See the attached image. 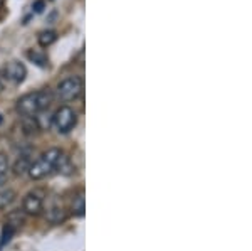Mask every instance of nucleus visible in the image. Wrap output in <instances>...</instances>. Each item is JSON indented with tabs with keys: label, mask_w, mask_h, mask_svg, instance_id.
Returning <instances> with one entry per match:
<instances>
[{
	"label": "nucleus",
	"mask_w": 252,
	"mask_h": 251,
	"mask_svg": "<svg viewBox=\"0 0 252 251\" xmlns=\"http://www.w3.org/2000/svg\"><path fill=\"white\" fill-rule=\"evenodd\" d=\"M52 100H54V95H52L51 90L32 91L20 96L17 100V105H15V110H17L19 115L26 116V118H34L35 115L47 110Z\"/></svg>",
	"instance_id": "1"
},
{
	"label": "nucleus",
	"mask_w": 252,
	"mask_h": 251,
	"mask_svg": "<svg viewBox=\"0 0 252 251\" xmlns=\"http://www.w3.org/2000/svg\"><path fill=\"white\" fill-rule=\"evenodd\" d=\"M84 81L79 76H67L58 84V96L63 101H72L78 100L83 95Z\"/></svg>",
	"instance_id": "2"
},
{
	"label": "nucleus",
	"mask_w": 252,
	"mask_h": 251,
	"mask_svg": "<svg viewBox=\"0 0 252 251\" xmlns=\"http://www.w3.org/2000/svg\"><path fill=\"white\" fill-rule=\"evenodd\" d=\"M78 123V113L72 110L71 107L64 105L58 111L52 115V125L59 133H69Z\"/></svg>",
	"instance_id": "3"
},
{
	"label": "nucleus",
	"mask_w": 252,
	"mask_h": 251,
	"mask_svg": "<svg viewBox=\"0 0 252 251\" xmlns=\"http://www.w3.org/2000/svg\"><path fill=\"white\" fill-rule=\"evenodd\" d=\"M44 208V191L42 189H34L24 197L22 201V211L31 216H37Z\"/></svg>",
	"instance_id": "4"
},
{
	"label": "nucleus",
	"mask_w": 252,
	"mask_h": 251,
	"mask_svg": "<svg viewBox=\"0 0 252 251\" xmlns=\"http://www.w3.org/2000/svg\"><path fill=\"white\" fill-rule=\"evenodd\" d=\"M2 74H3V78L7 81H10V83L20 84L27 76V68L24 66L20 61H10V63H7V66L3 68Z\"/></svg>",
	"instance_id": "5"
},
{
	"label": "nucleus",
	"mask_w": 252,
	"mask_h": 251,
	"mask_svg": "<svg viewBox=\"0 0 252 251\" xmlns=\"http://www.w3.org/2000/svg\"><path fill=\"white\" fill-rule=\"evenodd\" d=\"M52 172H54V167H52L51 162L42 155H40V159L35 160L34 164H31L29 171H27V174H29V177L32 180L46 179L49 174H52Z\"/></svg>",
	"instance_id": "6"
},
{
	"label": "nucleus",
	"mask_w": 252,
	"mask_h": 251,
	"mask_svg": "<svg viewBox=\"0 0 252 251\" xmlns=\"http://www.w3.org/2000/svg\"><path fill=\"white\" fill-rule=\"evenodd\" d=\"M39 46L40 47H49L51 44H54L56 40H58V34H56L54 31H42L39 34Z\"/></svg>",
	"instance_id": "7"
},
{
	"label": "nucleus",
	"mask_w": 252,
	"mask_h": 251,
	"mask_svg": "<svg viewBox=\"0 0 252 251\" xmlns=\"http://www.w3.org/2000/svg\"><path fill=\"white\" fill-rule=\"evenodd\" d=\"M27 58H29L31 61H34L37 66L40 68H47V64H49V59H47V56L44 54L42 51H35V49H31L29 52H27Z\"/></svg>",
	"instance_id": "8"
},
{
	"label": "nucleus",
	"mask_w": 252,
	"mask_h": 251,
	"mask_svg": "<svg viewBox=\"0 0 252 251\" xmlns=\"http://www.w3.org/2000/svg\"><path fill=\"white\" fill-rule=\"evenodd\" d=\"M47 219L51 222H61L66 219V213H64V209L61 206H52L47 211Z\"/></svg>",
	"instance_id": "9"
},
{
	"label": "nucleus",
	"mask_w": 252,
	"mask_h": 251,
	"mask_svg": "<svg viewBox=\"0 0 252 251\" xmlns=\"http://www.w3.org/2000/svg\"><path fill=\"white\" fill-rule=\"evenodd\" d=\"M14 201H15V191L7 189V191L0 192V211H5Z\"/></svg>",
	"instance_id": "10"
},
{
	"label": "nucleus",
	"mask_w": 252,
	"mask_h": 251,
	"mask_svg": "<svg viewBox=\"0 0 252 251\" xmlns=\"http://www.w3.org/2000/svg\"><path fill=\"white\" fill-rule=\"evenodd\" d=\"M9 171H10V164L3 153H0V185L5 184L9 179Z\"/></svg>",
	"instance_id": "11"
},
{
	"label": "nucleus",
	"mask_w": 252,
	"mask_h": 251,
	"mask_svg": "<svg viewBox=\"0 0 252 251\" xmlns=\"http://www.w3.org/2000/svg\"><path fill=\"white\" fill-rule=\"evenodd\" d=\"M72 213L78 216L84 214V191H79L78 196H74V199H72Z\"/></svg>",
	"instance_id": "12"
},
{
	"label": "nucleus",
	"mask_w": 252,
	"mask_h": 251,
	"mask_svg": "<svg viewBox=\"0 0 252 251\" xmlns=\"http://www.w3.org/2000/svg\"><path fill=\"white\" fill-rule=\"evenodd\" d=\"M29 167H31L29 159H27V157H20L14 165V172L17 174V176H22V174H26L27 171H29Z\"/></svg>",
	"instance_id": "13"
},
{
	"label": "nucleus",
	"mask_w": 252,
	"mask_h": 251,
	"mask_svg": "<svg viewBox=\"0 0 252 251\" xmlns=\"http://www.w3.org/2000/svg\"><path fill=\"white\" fill-rule=\"evenodd\" d=\"M15 233V226L14 224H10V222H7V226L3 228V233H2V241H0V245H5V243H9L10 241V238H12V234Z\"/></svg>",
	"instance_id": "14"
},
{
	"label": "nucleus",
	"mask_w": 252,
	"mask_h": 251,
	"mask_svg": "<svg viewBox=\"0 0 252 251\" xmlns=\"http://www.w3.org/2000/svg\"><path fill=\"white\" fill-rule=\"evenodd\" d=\"M44 7H46V2H44V0H35V2L32 3V10H34L35 14H40V12L44 10Z\"/></svg>",
	"instance_id": "15"
},
{
	"label": "nucleus",
	"mask_w": 252,
	"mask_h": 251,
	"mask_svg": "<svg viewBox=\"0 0 252 251\" xmlns=\"http://www.w3.org/2000/svg\"><path fill=\"white\" fill-rule=\"evenodd\" d=\"M2 90H3V86H2V83H0V93H2Z\"/></svg>",
	"instance_id": "16"
},
{
	"label": "nucleus",
	"mask_w": 252,
	"mask_h": 251,
	"mask_svg": "<svg viewBox=\"0 0 252 251\" xmlns=\"http://www.w3.org/2000/svg\"><path fill=\"white\" fill-rule=\"evenodd\" d=\"M0 123H2V115H0Z\"/></svg>",
	"instance_id": "17"
}]
</instances>
